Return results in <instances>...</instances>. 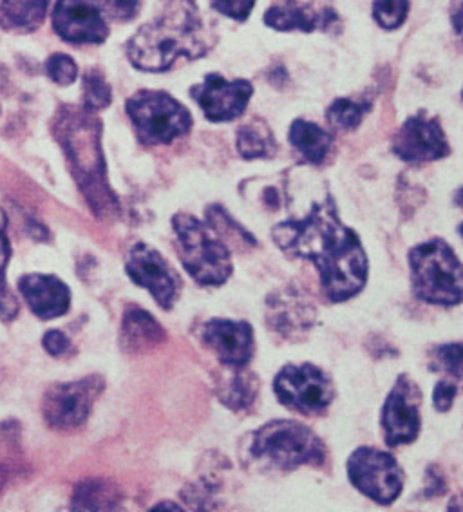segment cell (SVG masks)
<instances>
[{
	"label": "cell",
	"mask_w": 463,
	"mask_h": 512,
	"mask_svg": "<svg viewBox=\"0 0 463 512\" xmlns=\"http://www.w3.org/2000/svg\"><path fill=\"white\" fill-rule=\"evenodd\" d=\"M20 469L19 429L15 424L0 422V491Z\"/></svg>",
	"instance_id": "24"
},
{
	"label": "cell",
	"mask_w": 463,
	"mask_h": 512,
	"mask_svg": "<svg viewBox=\"0 0 463 512\" xmlns=\"http://www.w3.org/2000/svg\"><path fill=\"white\" fill-rule=\"evenodd\" d=\"M411 281L418 299L438 306L462 303V263L451 245L431 239L409 252Z\"/></svg>",
	"instance_id": "5"
},
{
	"label": "cell",
	"mask_w": 463,
	"mask_h": 512,
	"mask_svg": "<svg viewBox=\"0 0 463 512\" xmlns=\"http://www.w3.org/2000/svg\"><path fill=\"white\" fill-rule=\"evenodd\" d=\"M11 247L4 228L0 225V319L11 321L19 313V301L6 283V266L10 263Z\"/></svg>",
	"instance_id": "26"
},
{
	"label": "cell",
	"mask_w": 463,
	"mask_h": 512,
	"mask_svg": "<svg viewBox=\"0 0 463 512\" xmlns=\"http://www.w3.org/2000/svg\"><path fill=\"white\" fill-rule=\"evenodd\" d=\"M435 370L451 373L454 379H462V344H445L435 350Z\"/></svg>",
	"instance_id": "32"
},
{
	"label": "cell",
	"mask_w": 463,
	"mask_h": 512,
	"mask_svg": "<svg viewBox=\"0 0 463 512\" xmlns=\"http://www.w3.org/2000/svg\"><path fill=\"white\" fill-rule=\"evenodd\" d=\"M393 152L402 162L424 165L449 156L451 147L440 122L422 111L407 118L400 127L393 138Z\"/></svg>",
	"instance_id": "12"
},
{
	"label": "cell",
	"mask_w": 463,
	"mask_h": 512,
	"mask_svg": "<svg viewBox=\"0 0 463 512\" xmlns=\"http://www.w3.org/2000/svg\"><path fill=\"white\" fill-rule=\"evenodd\" d=\"M348 478L360 493L380 505H391L404 489L397 458L375 447H359L348 460Z\"/></svg>",
	"instance_id": "8"
},
{
	"label": "cell",
	"mask_w": 463,
	"mask_h": 512,
	"mask_svg": "<svg viewBox=\"0 0 463 512\" xmlns=\"http://www.w3.org/2000/svg\"><path fill=\"white\" fill-rule=\"evenodd\" d=\"M151 511H183L180 505H176V503H158L154 509Z\"/></svg>",
	"instance_id": "36"
},
{
	"label": "cell",
	"mask_w": 463,
	"mask_h": 512,
	"mask_svg": "<svg viewBox=\"0 0 463 512\" xmlns=\"http://www.w3.org/2000/svg\"><path fill=\"white\" fill-rule=\"evenodd\" d=\"M55 136L62 143L76 181L98 218L118 214V200L105 178L102 125L89 109L62 107L55 118Z\"/></svg>",
	"instance_id": "3"
},
{
	"label": "cell",
	"mask_w": 463,
	"mask_h": 512,
	"mask_svg": "<svg viewBox=\"0 0 463 512\" xmlns=\"http://www.w3.org/2000/svg\"><path fill=\"white\" fill-rule=\"evenodd\" d=\"M167 339L161 324L140 306L131 304L123 313L122 346L131 353L152 350Z\"/></svg>",
	"instance_id": "19"
},
{
	"label": "cell",
	"mask_w": 463,
	"mask_h": 512,
	"mask_svg": "<svg viewBox=\"0 0 463 512\" xmlns=\"http://www.w3.org/2000/svg\"><path fill=\"white\" fill-rule=\"evenodd\" d=\"M98 11L116 22H129L136 17L142 0H89Z\"/></svg>",
	"instance_id": "30"
},
{
	"label": "cell",
	"mask_w": 463,
	"mask_h": 512,
	"mask_svg": "<svg viewBox=\"0 0 463 512\" xmlns=\"http://www.w3.org/2000/svg\"><path fill=\"white\" fill-rule=\"evenodd\" d=\"M254 95V87L246 80H227L218 73H208L205 80L192 86L190 96L198 102L210 122H232L245 113Z\"/></svg>",
	"instance_id": "13"
},
{
	"label": "cell",
	"mask_w": 463,
	"mask_h": 512,
	"mask_svg": "<svg viewBox=\"0 0 463 512\" xmlns=\"http://www.w3.org/2000/svg\"><path fill=\"white\" fill-rule=\"evenodd\" d=\"M368 109L369 104L341 98V100H335L328 109V122L337 129L353 131L359 127L364 114L368 113Z\"/></svg>",
	"instance_id": "27"
},
{
	"label": "cell",
	"mask_w": 463,
	"mask_h": 512,
	"mask_svg": "<svg viewBox=\"0 0 463 512\" xmlns=\"http://www.w3.org/2000/svg\"><path fill=\"white\" fill-rule=\"evenodd\" d=\"M46 71H48L49 78L58 86H71L78 76V66H76L75 60L67 55H62V53L49 57L46 62Z\"/></svg>",
	"instance_id": "31"
},
{
	"label": "cell",
	"mask_w": 463,
	"mask_h": 512,
	"mask_svg": "<svg viewBox=\"0 0 463 512\" xmlns=\"http://www.w3.org/2000/svg\"><path fill=\"white\" fill-rule=\"evenodd\" d=\"M125 109L143 145H169L192 127L189 109L165 91H138Z\"/></svg>",
	"instance_id": "7"
},
{
	"label": "cell",
	"mask_w": 463,
	"mask_h": 512,
	"mask_svg": "<svg viewBox=\"0 0 463 512\" xmlns=\"http://www.w3.org/2000/svg\"><path fill=\"white\" fill-rule=\"evenodd\" d=\"M288 140L312 165H321L333 147V136L308 120H295L290 127Z\"/></svg>",
	"instance_id": "20"
},
{
	"label": "cell",
	"mask_w": 463,
	"mask_h": 512,
	"mask_svg": "<svg viewBox=\"0 0 463 512\" xmlns=\"http://www.w3.org/2000/svg\"><path fill=\"white\" fill-rule=\"evenodd\" d=\"M125 270L133 283L145 288L163 310H171L180 295V277L158 250L138 243L127 254Z\"/></svg>",
	"instance_id": "11"
},
{
	"label": "cell",
	"mask_w": 463,
	"mask_h": 512,
	"mask_svg": "<svg viewBox=\"0 0 463 512\" xmlns=\"http://www.w3.org/2000/svg\"><path fill=\"white\" fill-rule=\"evenodd\" d=\"M201 335L203 344L228 368H245L254 357V330L245 321L212 319Z\"/></svg>",
	"instance_id": "16"
},
{
	"label": "cell",
	"mask_w": 463,
	"mask_h": 512,
	"mask_svg": "<svg viewBox=\"0 0 463 512\" xmlns=\"http://www.w3.org/2000/svg\"><path fill=\"white\" fill-rule=\"evenodd\" d=\"M275 245L319 268L321 283L333 303L348 301L368 281V257L355 230L342 223L330 196L313 203L301 219H288L272 230Z\"/></svg>",
	"instance_id": "1"
},
{
	"label": "cell",
	"mask_w": 463,
	"mask_h": 512,
	"mask_svg": "<svg viewBox=\"0 0 463 512\" xmlns=\"http://www.w3.org/2000/svg\"><path fill=\"white\" fill-rule=\"evenodd\" d=\"M252 455L261 464L292 471L301 465H322L326 447L312 429L293 420H272L257 429Z\"/></svg>",
	"instance_id": "6"
},
{
	"label": "cell",
	"mask_w": 463,
	"mask_h": 512,
	"mask_svg": "<svg viewBox=\"0 0 463 512\" xmlns=\"http://www.w3.org/2000/svg\"><path fill=\"white\" fill-rule=\"evenodd\" d=\"M19 290L38 319L49 321L69 312L71 292L55 275H24L20 277Z\"/></svg>",
	"instance_id": "18"
},
{
	"label": "cell",
	"mask_w": 463,
	"mask_h": 512,
	"mask_svg": "<svg viewBox=\"0 0 463 512\" xmlns=\"http://www.w3.org/2000/svg\"><path fill=\"white\" fill-rule=\"evenodd\" d=\"M277 399L303 415H322L330 408L335 389L330 377L313 364H288L274 380Z\"/></svg>",
	"instance_id": "9"
},
{
	"label": "cell",
	"mask_w": 463,
	"mask_h": 512,
	"mask_svg": "<svg viewBox=\"0 0 463 512\" xmlns=\"http://www.w3.org/2000/svg\"><path fill=\"white\" fill-rule=\"evenodd\" d=\"M409 0H375L373 15L378 26L384 29H397L406 22Z\"/></svg>",
	"instance_id": "29"
},
{
	"label": "cell",
	"mask_w": 463,
	"mask_h": 512,
	"mask_svg": "<svg viewBox=\"0 0 463 512\" xmlns=\"http://www.w3.org/2000/svg\"><path fill=\"white\" fill-rule=\"evenodd\" d=\"M274 147L272 134L266 127L265 131H261L259 124H248L237 131V151L246 160L266 158Z\"/></svg>",
	"instance_id": "25"
},
{
	"label": "cell",
	"mask_w": 463,
	"mask_h": 512,
	"mask_svg": "<svg viewBox=\"0 0 463 512\" xmlns=\"http://www.w3.org/2000/svg\"><path fill=\"white\" fill-rule=\"evenodd\" d=\"M180 257L194 281L203 286L225 285L234 272L232 254L218 230L210 223H203L190 214H178L172 218Z\"/></svg>",
	"instance_id": "4"
},
{
	"label": "cell",
	"mask_w": 463,
	"mask_h": 512,
	"mask_svg": "<svg viewBox=\"0 0 463 512\" xmlns=\"http://www.w3.org/2000/svg\"><path fill=\"white\" fill-rule=\"evenodd\" d=\"M44 348L53 357H62V355H66L67 351L71 350V341L67 339L66 333L51 330L44 337Z\"/></svg>",
	"instance_id": "35"
},
{
	"label": "cell",
	"mask_w": 463,
	"mask_h": 512,
	"mask_svg": "<svg viewBox=\"0 0 463 512\" xmlns=\"http://www.w3.org/2000/svg\"><path fill=\"white\" fill-rule=\"evenodd\" d=\"M111 104V87L107 84L105 76L91 69L84 75V107L89 111H100Z\"/></svg>",
	"instance_id": "28"
},
{
	"label": "cell",
	"mask_w": 463,
	"mask_h": 512,
	"mask_svg": "<svg viewBox=\"0 0 463 512\" xmlns=\"http://www.w3.org/2000/svg\"><path fill=\"white\" fill-rule=\"evenodd\" d=\"M205 26L194 0H165L156 19L143 24L127 42L134 67L149 73L169 71L178 58L196 60L207 53Z\"/></svg>",
	"instance_id": "2"
},
{
	"label": "cell",
	"mask_w": 463,
	"mask_h": 512,
	"mask_svg": "<svg viewBox=\"0 0 463 512\" xmlns=\"http://www.w3.org/2000/svg\"><path fill=\"white\" fill-rule=\"evenodd\" d=\"M420 389L402 375L386 399L382 409V427L389 447L415 442L420 433Z\"/></svg>",
	"instance_id": "14"
},
{
	"label": "cell",
	"mask_w": 463,
	"mask_h": 512,
	"mask_svg": "<svg viewBox=\"0 0 463 512\" xmlns=\"http://www.w3.org/2000/svg\"><path fill=\"white\" fill-rule=\"evenodd\" d=\"M48 10L49 0H0V26L29 33L44 22Z\"/></svg>",
	"instance_id": "21"
},
{
	"label": "cell",
	"mask_w": 463,
	"mask_h": 512,
	"mask_svg": "<svg viewBox=\"0 0 463 512\" xmlns=\"http://www.w3.org/2000/svg\"><path fill=\"white\" fill-rule=\"evenodd\" d=\"M122 494L109 480H84L73 496V511H118Z\"/></svg>",
	"instance_id": "22"
},
{
	"label": "cell",
	"mask_w": 463,
	"mask_h": 512,
	"mask_svg": "<svg viewBox=\"0 0 463 512\" xmlns=\"http://www.w3.org/2000/svg\"><path fill=\"white\" fill-rule=\"evenodd\" d=\"M214 10L228 19L246 20L256 6V0H212Z\"/></svg>",
	"instance_id": "33"
},
{
	"label": "cell",
	"mask_w": 463,
	"mask_h": 512,
	"mask_svg": "<svg viewBox=\"0 0 463 512\" xmlns=\"http://www.w3.org/2000/svg\"><path fill=\"white\" fill-rule=\"evenodd\" d=\"M243 368H232V375L221 382L219 399L230 409H246L257 397V379Z\"/></svg>",
	"instance_id": "23"
},
{
	"label": "cell",
	"mask_w": 463,
	"mask_h": 512,
	"mask_svg": "<svg viewBox=\"0 0 463 512\" xmlns=\"http://www.w3.org/2000/svg\"><path fill=\"white\" fill-rule=\"evenodd\" d=\"M458 395V386L451 380H440L433 391V404L440 413L453 408L454 399Z\"/></svg>",
	"instance_id": "34"
},
{
	"label": "cell",
	"mask_w": 463,
	"mask_h": 512,
	"mask_svg": "<svg viewBox=\"0 0 463 512\" xmlns=\"http://www.w3.org/2000/svg\"><path fill=\"white\" fill-rule=\"evenodd\" d=\"M337 22V11L319 0H277L265 13L266 26L277 31H331Z\"/></svg>",
	"instance_id": "17"
},
{
	"label": "cell",
	"mask_w": 463,
	"mask_h": 512,
	"mask_svg": "<svg viewBox=\"0 0 463 512\" xmlns=\"http://www.w3.org/2000/svg\"><path fill=\"white\" fill-rule=\"evenodd\" d=\"M53 28L71 44H102L109 37L104 15L89 0H58Z\"/></svg>",
	"instance_id": "15"
},
{
	"label": "cell",
	"mask_w": 463,
	"mask_h": 512,
	"mask_svg": "<svg viewBox=\"0 0 463 512\" xmlns=\"http://www.w3.org/2000/svg\"><path fill=\"white\" fill-rule=\"evenodd\" d=\"M104 391L102 377H86V379L55 384L48 389L42 402L44 418L49 426L55 429H75L86 422L96 399Z\"/></svg>",
	"instance_id": "10"
}]
</instances>
